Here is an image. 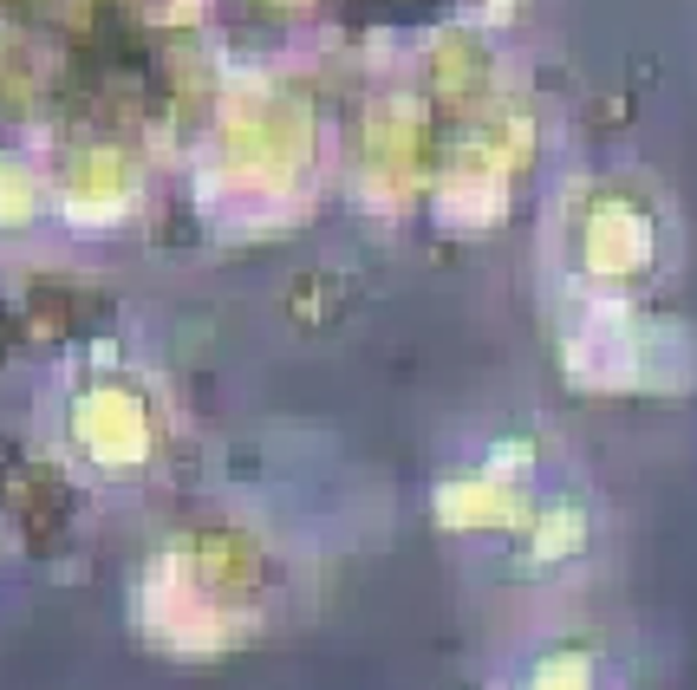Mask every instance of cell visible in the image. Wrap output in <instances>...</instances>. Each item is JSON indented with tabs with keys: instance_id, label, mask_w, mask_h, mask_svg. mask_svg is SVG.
<instances>
[{
	"instance_id": "2",
	"label": "cell",
	"mask_w": 697,
	"mask_h": 690,
	"mask_svg": "<svg viewBox=\"0 0 697 690\" xmlns=\"http://www.w3.org/2000/svg\"><path fill=\"white\" fill-rule=\"evenodd\" d=\"M567 378L587 391H678L697 378V339L645 300H567Z\"/></svg>"
},
{
	"instance_id": "6",
	"label": "cell",
	"mask_w": 697,
	"mask_h": 690,
	"mask_svg": "<svg viewBox=\"0 0 697 690\" xmlns=\"http://www.w3.org/2000/svg\"><path fill=\"white\" fill-rule=\"evenodd\" d=\"M587 548V508H580V495H535V508L522 515V528H515V567H560V560H573V553Z\"/></svg>"
},
{
	"instance_id": "3",
	"label": "cell",
	"mask_w": 697,
	"mask_h": 690,
	"mask_svg": "<svg viewBox=\"0 0 697 690\" xmlns=\"http://www.w3.org/2000/svg\"><path fill=\"white\" fill-rule=\"evenodd\" d=\"M313 170V125L287 105V98H242L222 111V131L210 150V183L222 203L248 208H280L287 196H300Z\"/></svg>"
},
{
	"instance_id": "4",
	"label": "cell",
	"mask_w": 697,
	"mask_h": 690,
	"mask_svg": "<svg viewBox=\"0 0 697 690\" xmlns=\"http://www.w3.org/2000/svg\"><path fill=\"white\" fill-rule=\"evenodd\" d=\"M66 430H72V450L98 476H138L143 463L157 456L163 417H157V398H150V385L131 365H105V371H92L72 391Z\"/></svg>"
},
{
	"instance_id": "5",
	"label": "cell",
	"mask_w": 697,
	"mask_h": 690,
	"mask_svg": "<svg viewBox=\"0 0 697 690\" xmlns=\"http://www.w3.org/2000/svg\"><path fill=\"white\" fill-rule=\"evenodd\" d=\"M138 203H143V170L118 143L72 150L60 163V176H53V208H66V222H78V228H118L125 215H138Z\"/></svg>"
},
{
	"instance_id": "1",
	"label": "cell",
	"mask_w": 697,
	"mask_h": 690,
	"mask_svg": "<svg viewBox=\"0 0 697 690\" xmlns=\"http://www.w3.org/2000/svg\"><path fill=\"white\" fill-rule=\"evenodd\" d=\"M555 261L567 300L639 306L672 268V215L658 203V190L626 170L573 183L555 222Z\"/></svg>"
},
{
	"instance_id": "7",
	"label": "cell",
	"mask_w": 697,
	"mask_h": 690,
	"mask_svg": "<svg viewBox=\"0 0 697 690\" xmlns=\"http://www.w3.org/2000/svg\"><path fill=\"white\" fill-rule=\"evenodd\" d=\"M53 208V176L33 170L26 157L0 150V228H26Z\"/></svg>"
},
{
	"instance_id": "8",
	"label": "cell",
	"mask_w": 697,
	"mask_h": 690,
	"mask_svg": "<svg viewBox=\"0 0 697 690\" xmlns=\"http://www.w3.org/2000/svg\"><path fill=\"white\" fill-rule=\"evenodd\" d=\"M515 690H593V658L580 645H548L522 665Z\"/></svg>"
}]
</instances>
